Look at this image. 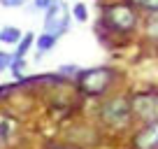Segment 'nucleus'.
<instances>
[{"label": "nucleus", "instance_id": "ddd939ff", "mask_svg": "<svg viewBox=\"0 0 158 149\" xmlns=\"http://www.w3.org/2000/svg\"><path fill=\"white\" fill-rule=\"evenodd\" d=\"M139 5H142L144 10H149V12H158V0H142Z\"/></svg>", "mask_w": 158, "mask_h": 149}, {"label": "nucleus", "instance_id": "f257e3e1", "mask_svg": "<svg viewBox=\"0 0 158 149\" xmlns=\"http://www.w3.org/2000/svg\"><path fill=\"white\" fill-rule=\"evenodd\" d=\"M109 84H112V72H109L107 68L86 70V72H81V77H79V86H81V91L89 93V96L105 93Z\"/></svg>", "mask_w": 158, "mask_h": 149}, {"label": "nucleus", "instance_id": "f03ea898", "mask_svg": "<svg viewBox=\"0 0 158 149\" xmlns=\"http://www.w3.org/2000/svg\"><path fill=\"white\" fill-rule=\"evenodd\" d=\"M130 103L123 98H112L102 105V121L107 126H114V128H121L130 121Z\"/></svg>", "mask_w": 158, "mask_h": 149}, {"label": "nucleus", "instance_id": "1a4fd4ad", "mask_svg": "<svg viewBox=\"0 0 158 149\" xmlns=\"http://www.w3.org/2000/svg\"><path fill=\"white\" fill-rule=\"evenodd\" d=\"M33 40H35V35H33V33H26V35H21L19 47H16V54H14V56L23 58V56H26V51H28V49H30V45H33Z\"/></svg>", "mask_w": 158, "mask_h": 149}, {"label": "nucleus", "instance_id": "2eb2a0df", "mask_svg": "<svg viewBox=\"0 0 158 149\" xmlns=\"http://www.w3.org/2000/svg\"><path fill=\"white\" fill-rule=\"evenodd\" d=\"M0 5L2 7H23L26 0H0Z\"/></svg>", "mask_w": 158, "mask_h": 149}, {"label": "nucleus", "instance_id": "423d86ee", "mask_svg": "<svg viewBox=\"0 0 158 149\" xmlns=\"http://www.w3.org/2000/svg\"><path fill=\"white\" fill-rule=\"evenodd\" d=\"M135 147L137 149H158V121L149 124L142 133H137Z\"/></svg>", "mask_w": 158, "mask_h": 149}, {"label": "nucleus", "instance_id": "f8f14e48", "mask_svg": "<svg viewBox=\"0 0 158 149\" xmlns=\"http://www.w3.org/2000/svg\"><path fill=\"white\" fill-rule=\"evenodd\" d=\"M72 12H74V16H77V21H86V7L81 5V2H77Z\"/></svg>", "mask_w": 158, "mask_h": 149}, {"label": "nucleus", "instance_id": "39448f33", "mask_svg": "<svg viewBox=\"0 0 158 149\" xmlns=\"http://www.w3.org/2000/svg\"><path fill=\"white\" fill-rule=\"evenodd\" d=\"M105 21L116 30H133L137 23V16L128 5H109L105 7Z\"/></svg>", "mask_w": 158, "mask_h": 149}, {"label": "nucleus", "instance_id": "6e6552de", "mask_svg": "<svg viewBox=\"0 0 158 149\" xmlns=\"http://www.w3.org/2000/svg\"><path fill=\"white\" fill-rule=\"evenodd\" d=\"M56 40H58V35H54V33H47V30H44V35H40L37 40H35V42H37V49H40V54H42V51H49L51 47L56 45Z\"/></svg>", "mask_w": 158, "mask_h": 149}, {"label": "nucleus", "instance_id": "0eeeda50", "mask_svg": "<svg viewBox=\"0 0 158 149\" xmlns=\"http://www.w3.org/2000/svg\"><path fill=\"white\" fill-rule=\"evenodd\" d=\"M21 40V30L14 28V26H5V28H0V42H5V45H19Z\"/></svg>", "mask_w": 158, "mask_h": 149}, {"label": "nucleus", "instance_id": "9b49d317", "mask_svg": "<svg viewBox=\"0 0 158 149\" xmlns=\"http://www.w3.org/2000/svg\"><path fill=\"white\" fill-rule=\"evenodd\" d=\"M12 61H14V54H5V51H0V70L12 68Z\"/></svg>", "mask_w": 158, "mask_h": 149}, {"label": "nucleus", "instance_id": "7ed1b4c3", "mask_svg": "<svg viewBox=\"0 0 158 149\" xmlns=\"http://www.w3.org/2000/svg\"><path fill=\"white\" fill-rule=\"evenodd\" d=\"M130 109L144 124L158 121V93H137L130 100Z\"/></svg>", "mask_w": 158, "mask_h": 149}, {"label": "nucleus", "instance_id": "f3484780", "mask_svg": "<svg viewBox=\"0 0 158 149\" xmlns=\"http://www.w3.org/2000/svg\"><path fill=\"white\" fill-rule=\"evenodd\" d=\"M77 65H63V68H60V72H77Z\"/></svg>", "mask_w": 158, "mask_h": 149}, {"label": "nucleus", "instance_id": "dca6fc26", "mask_svg": "<svg viewBox=\"0 0 158 149\" xmlns=\"http://www.w3.org/2000/svg\"><path fill=\"white\" fill-rule=\"evenodd\" d=\"M5 142H7V126H0V149L5 147Z\"/></svg>", "mask_w": 158, "mask_h": 149}, {"label": "nucleus", "instance_id": "a211bd4d", "mask_svg": "<svg viewBox=\"0 0 158 149\" xmlns=\"http://www.w3.org/2000/svg\"><path fill=\"white\" fill-rule=\"evenodd\" d=\"M56 149H70V147H56Z\"/></svg>", "mask_w": 158, "mask_h": 149}, {"label": "nucleus", "instance_id": "20e7f679", "mask_svg": "<svg viewBox=\"0 0 158 149\" xmlns=\"http://www.w3.org/2000/svg\"><path fill=\"white\" fill-rule=\"evenodd\" d=\"M68 23H70V10L63 0H54L51 7L47 10V19H44V30L47 33H54V35H60L68 30Z\"/></svg>", "mask_w": 158, "mask_h": 149}, {"label": "nucleus", "instance_id": "9d476101", "mask_svg": "<svg viewBox=\"0 0 158 149\" xmlns=\"http://www.w3.org/2000/svg\"><path fill=\"white\" fill-rule=\"evenodd\" d=\"M147 33L151 35V37H158V14L149 19V23H147Z\"/></svg>", "mask_w": 158, "mask_h": 149}, {"label": "nucleus", "instance_id": "4468645a", "mask_svg": "<svg viewBox=\"0 0 158 149\" xmlns=\"http://www.w3.org/2000/svg\"><path fill=\"white\" fill-rule=\"evenodd\" d=\"M51 2H54V0H35V2H33V7H35V10H49V7H51Z\"/></svg>", "mask_w": 158, "mask_h": 149}]
</instances>
